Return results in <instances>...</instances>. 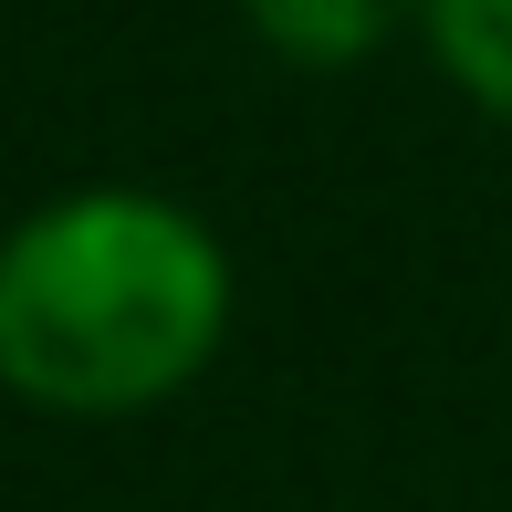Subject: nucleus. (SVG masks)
I'll return each mask as SVG.
<instances>
[{
    "instance_id": "1",
    "label": "nucleus",
    "mask_w": 512,
    "mask_h": 512,
    "mask_svg": "<svg viewBox=\"0 0 512 512\" xmlns=\"http://www.w3.org/2000/svg\"><path fill=\"white\" fill-rule=\"evenodd\" d=\"M230 251L168 189H63L0 230V387L53 418H136L209 377Z\"/></svg>"
},
{
    "instance_id": "2",
    "label": "nucleus",
    "mask_w": 512,
    "mask_h": 512,
    "mask_svg": "<svg viewBox=\"0 0 512 512\" xmlns=\"http://www.w3.org/2000/svg\"><path fill=\"white\" fill-rule=\"evenodd\" d=\"M241 21L293 74H356L418 21V0H241Z\"/></svg>"
},
{
    "instance_id": "3",
    "label": "nucleus",
    "mask_w": 512,
    "mask_h": 512,
    "mask_svg": "<svg viewBox=\"0 0 512 512\" xmlns=\"http://www.w3.org/2000/svg\"><path fill=\"white\" fill-rule=\"evenodd\" d=\"M418 32H429L439 74L492 126H512V0H418Z\"/></svg>"
}]
</instances>
